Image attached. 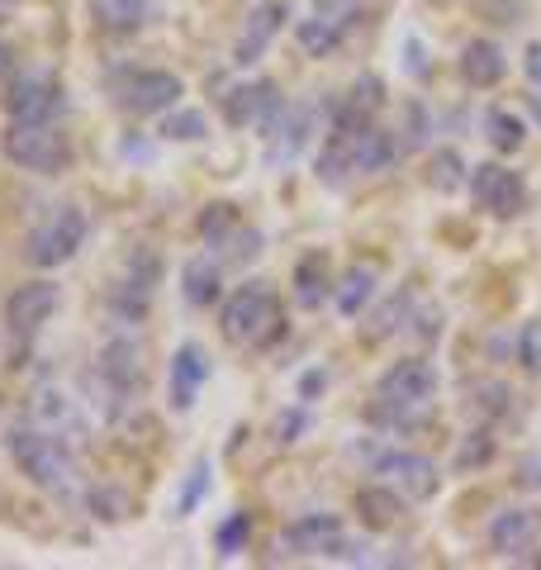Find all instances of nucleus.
Returning <instances> with one entry per match:
<instances>
[{"mask_svg": "<svg viewBox=\"0 0 541 570\" xmlns=\"http://www.w3.org/2000/svg\"><path fill=\"white\" fill-rule=\"evenodd\" d=\"M10 456H14V466L48 494L67 499L71 490H77V461H71V452L52 433H43V428H14Z\"/></svg>", "mask_w": 541, "mask_h": 570, "instance_id": "f257e3e1", "label": "nucleus"}, {"mask_svg": "<svg viewBox=\"0 0 541 570\" xmlns=\"http://www.w3.org/2000/svg\"><path fill=\"white\" fill-rule=\"evenodd\" d=\"M219 328L233 347H266L281 337V305L276 295L266 291L262 281L238 285L228 299H224V314H219Z\"/></svg>", "mask_w": 541, "mask_h": 570, "instance_id": "f03ea898", "label": "nucleus"}, {"mask_svg": "<svg viewBox=\"0 0 541 570\" xmlns=\"http://www.w3.org/2000/svg\"><path fill=\"white\" fill-rule=\"evenodd\" d=\"M6 157L24 171L52 176V171H62L71 163V142H67L62 129H52V119L48 124H20L14 119L10 134H6Z\"/></svg>", "mask_w": 541, "mask_h": 570, "instance_id": "7ed1b4c3", "label": "nucleus"}, {"mask_svg": "<svg viewBox=\"0 0 541 570\" xmlns=\"http://www.w3.org/2000/svg\"><path fill=\"white\" fill-rule=\"evenodd\" d=\"M81 243H86V214H81L77 205H62L48 224H39V228L29 234L24 257H29L33 266H62V262L77 257Z\"/></svg>", "mask_w": 541, "mask_h": 570, "instance_id": "20e7f679", "label": "nucleus"}, {"mask_svg": "<svg viewBox=\"0 0 541 570\" xmlns=\"http://www.w3.org/2000/svg\"><path fill=\"white\" fill-rule=\"evenodd\" d=\"M471 195H475V209L494 214V219H513L528 205V186H522V176L509 171L503 163H480L471 171Z\"/></svg>", "mask_w": 541, "mask_h": 570, "instance_id": "39448f33", "label": "nucleus"}, {"mask_svg": "<svg viewBox=\"0 0 541 570\" xmlns=\"http://www.w3.org/2000/svg\"><path fill=\"white\" fill-rule=\"evenodd\" d=\"M281 110H285V100L276 91V81H247V86H233L224 96V119L233 129H266L270 134V124L281 119Z\"/></svg>", "mask_w": 541, "mask_h": 570, "instance_id": "423d86ee", "label": "nucleus"}, {"mask_svg": "<svg viewBox=\"0 0 541 570\" xmlns=\"http://www.w3.org/2000/svg\"><path fill=\"white\" fill-rule=\"evenodd\" d=\"M281 547L291 557H342L347 542H342V519L337 513H304L299 523L285 528Z\"/></svg>", "mask_w": 541, "mask_h": 570, "instance_id": "0eeeda50", "label": "nucleus"}, {"mask_svg": "<svg viewBox=\"0 0 541 570\" xmlns=\"http://www.w3.org/2000/svg\"><path fill=\"white\" fill-rule=\"evenodd\" d=\"M352 10H356L352 0H323L309 20H299V29H295L299 48L309 52V58H328V52H337L342 33H347V24H352Z\"/></svg>", "mask_w": 541, "mask_h": 570, "instance_id": "6e6552de", "label": "nucleus"}, {"mask_svg": "<svg viewBox=\"0 0 541 570\" xmlns=\"http://www.w3.org/2000/svg\"><path fill=\"white\" fill-rule=\"evenodd\" d=\"M6 110H10V119H20V124H48L52 115L62 110V86L52 77H43V71L20 77L10 86V96H6Z\"/></svg>", "mask_w": 541, "mask_h": 570, "instance_id": "1a4fd4ad", "label": "nucleus"}, {"mask_svg": "<svg viewBox=\"0 0 541 570\" xmlns=\"http://www.w3.org/2000/svg\"><path fill=\"white\" fill-rule=\"evenodd\" d=\"M437 395V366L423 362V356H409V362H394L381 376V400L394 404H432Z\"/></svg>", "mask_w": 541, "mask_h": 570, "instance_id": "9d476101", "label": "nucleus"}, {"mask_svg": "<svg viewBox=\"0 0 541 570\" xmlns=\"http://www.w3.org/2000/svg\"><path fill=\"white\" fill-rule=\"evenodd\" d=\"M58 285L52 281H24L20 291L6 299V324L14 333H39L52 314H58Z\"/></svg>", "mask_w": 541, "mask_h": 570, "instance_id": "9b49d317", "label": "nucleus"}, {"mask_svg": "<svg viewBox=\"0 0 541 570\" xmlns=\"http://www.w3.org/2000/svg\"><path fill=\"white\" fill-rule=\"evenodd\" d=\"M186 96V86L171 71H134L129 86H124V110L134 115H161L171 110V105Z\"/></svg>", "mask_w": 541, "mask_h": 570, "instance_id": "f8f14e48", "label": "nucleus"}, {"mask_svg": "<svg viewBox=\"0 0 541 570\" xmlns=\"http://www.w3.org/2000/svg\"><path fill=\"white\" fill-rule=\"evenodd\" d=\"M537 538H541V513L532 509H503L490 523V547L499 557H522V551L537 547Z\"/></svg>", "mask_w": 541, "mask_h": 570, "instance_id": "ddd939ff", "label": "nucleus"}, {"mask_svg": "<svg viewBox=\"0 0 541 570\" xmlns=\"http://www.w3.org/2000/svg\"><path fill=\"white\" fill-rule=\"evenodd\" d=\"M375 466H381L385 475H394V485H400L409 499H432L437 485H442L437 466H432L427 456H419V452H390V456L375 461Z\"/></svg>", "mask_w": 541, "mask_h": 570, "instance_id": "4468645a", "label": "nucleus"}, {"mask_svg": "<svg viewBox=\"0 0 541 570\" xmlns=\"http://www.w3.org/2000/svg\"><path fill=\"white\" fill-rule=\"evenodd\" d=\"M205 381H209L205 352L195 347V343L176 347V356H171V409H176V414H186V409L195 404V395H200Z\"/></svg>", "mask_w": 541, "mask_h": 570, "instance_id": "2eb2a0df", "label": "nucleus"}, {"mask_svg": "<svg viewBox=\"0 0 541 570\" xmlns=\"http://www.w3.org/2000/svg\"><path fill=\"white\" fill-rule=\"evenodd\" d=\"M309 105H295V110H281V119L270 124V153H266V163L270 167H285V163H295V153L304 148V138H309Z\"/></svg>", "mask_w": 541, "mask_h": 570, "instance_id": "dca6fc26", "label": "nucleus"}, {"mask_svg": "<svg viewBox=\"0 0 541 570\" xmlns=\"http://www.w3.org/2000/svg\"><path fill=\"white\" fill-rule=\"evenodd\" d=\"M285 6H262V10H252V20H247V29L238 33V48H233V62L238 67H252L262 58V52L270 48V39L281 33V24H285Z\"/></svg>", "mask_w": 541, "mask_h": 570, "instance_id": "f3484780", "label": "nucleus"}, {"mask_svg": "<svg viewBox=\"0 0 541 570\" xmlns=\"http://www.w3.org/2000/svg\"><path fill=\"white\" fill-rule=\"evenodd\" d=\"M400 138L385 134V129H375V124H366V129H356L352 134V171H385L400 163Z\"/></svg>", "mask_w": 541, "mask_h": 570, "instance_id": "a211bd4d", "label": "nucleus"}, {"mask_svg": "<svg viewBox=\"0 0 541 570\" xmlns=\"http://www.w3.org/2000/svg\"><path fill=\"white\" fill-rule=\"evenodd\" d=\"M503 71H509V62H503V48L490 43V39H471L461 48V77L480 86V91H490V86L503 81Z\"/></svg>", "mask_w": 541, "mask_h": 570, "instance_id": "6ab92c4d", "label": "nucleus"}, {"mask_svg": "<svg viewBox=\"0 0 541 570\" xmlns=\"http://www.w3.org/2000/svg\"><path fill=\"white\" fill-rule=\"evenodd\" d=\"M400 513H404V499L394 490H385V485H366L356 494V519L366 523L371 532L394 528V523H400Z\"/></svg>", "mask_w": 541, "mask_h": 570, "instance_id": "aec40b11", "label": "nucleus"}, {"mask_svg": "<svg viewBox=\"0 0 541 570\" xmlns=\"http://www.w3.org/2000/svg\"><path fill=\"white\" fill-rule=\"evenodd\" d=\"M90 20L105 33H134L148 20V0H90Z\"/></svg>", "mask_w": 541, "mask_h": 570, "instance_id": "412c9836", "label": "nucleus"}, {"mask_svg": "<svg viewBox=\"0 0 541 570\" xmlns=\"http://www.w3.org/2000/svg\"><path fill=\"white\" fill-rule=\"evenodd\" d=\"M180 285H186V299H190V305L209 309L214 299L224 295L219 262H214V257H190V262H186V272H180Z\"/></svg>", "mask_w": 541, "mask_h": 570, "instance_id": "4be33fe9", "label": "nucleus"}, {"mask_svg": "<svg viewBox=\"0 0 541 570\" xmlns=\"http://www.w3.org/2000/svg\"><path fill=\"white\" fill-rule=\"evenodd\" d=\"M100 376L110 381L119 395H129V390L142 381V362H138V343H110L100 352Z\"/></svg>", "mask_w": 541, "mask_h": 570, "instance_id": "5701e85b", "label": "nucleus"}, {"mask_svg": "<svg viewBox=\"0 0 541 570\" xmlns=\"http://www.w3.org/2000/svg\"><path fill=\"white\" fill-rule=\"evenodd\" d=\"M333 281H328V253H309L299 266H295V299L304 309H318L328 299Z\"/></svg>", "mask_w": 541, "mask_h": 570, "instance_id": "b1692460", "label": "nucleus"}, {"mask_svg": "<svg viewBox=\"0 0 541 570\" xmlns=\"http://www.w3.org/2000/svg\"><path fill=\"white\" fill-rule=\"evenodd\" d=\"M371 295H375V266H366V262H356L352 272L337 281V291H333L337 309L347 314V318H356L361 309H366V305H371Z\"/></svg>", "mask_w": 541, "mask_h": 570, "instance_id": "393cba45", "label": "nucleus"}, {"mask_svg": "<svg viewBox=\"0 0 541 570\" xmlns=\"http://www.w3.org/2000/svg\"><path fill=\"white\" fill-rule=\"evenodd\" d=\"M484 138H490L499 153H518L522 142H528V124H522L513 110H490L484 115Z\"/></svg>", "mask_w": 541, "mask_h": 570, "instance_id": "a878e982", "label": "nucleus"}, {"mask_svg": "<svg viewBox=\"0 0 541 570\" xmlns=\"http://www.w3.org/2000/svg\"><path fill=\"white\" fill-rule=\"evenodd\" d=\"M427 186L442 190V195H456V190L465 186V163H461L456 148H442V153L427 163Z\"/></svg>", "mask_w": 541, "mask_h": 570, "instance_id": "bb28decb", "label": "nucleus"}, {"mask_svg": "<svg viewBox=\"0 0 541 570\" xmlns=\"http://www.w3.org/2000/svg\"><path fill=\"white\" fill-rule=\"evenodd\" d=\"M205 134H209V124L200 110H176V115L161 119V138L167 142H200Z\"/></svg>", "mask_w": 541, "mask_h": 570, "instance_id": "cd10ccee", "label": "nucleus"}, {"mask_svg": "<svg viewBox=\"0 0 541 570\" xmlns=\"http://www.w3.org/2000/svg\"><path fill=\"white\" fill-rule=\"evenodd\" d=\"M233 228H238V214H233V205H209L200 214V238L209 247H224L233 238Z\"/></svg>", "mask_w": 541, "mask_h": 570, "instance_id": "c85d7f7f", "label": "nucleus"}, {"mask_svg": "<svg viewBox=\"0 0 541 570\" xmlns=\"http://www.w3.org/2000/svg\"><path fill=\"white\" fill-rule=\"evenodd\" d=\"M90 509H96V519L119 523V519H129V494L115 485H100V490H90Z\"/></svg>", "mask_w": 541, "mask_h": 570, "instance_id": "c756f323", "label": "nucleus"}, {"mask_svg": "<svg viewBox=\"0 0 541 570\" xmlns=\"http://www.w3.org/2000/svg\"><path fill=\"white\" fill-rule=\"evenodd\" d=\"M347 105L371 119V115H375V110H381V105H385V81H381V77H356V86H352Z\"/></svg>", "mask_w": 541, "mask_h": 570, "instance_id": "7c9ffc66", "label": "nucleus"}, {"mask_svg": "<svg viewBox=\"0 0 541 570\" xmlns=\"http://www.w3.org/2000/svg\"><path fill=\"white\" fill-rule=\"evenodd\" d=\"M518 362L522 371H532V376H541V318H532V324L518 328Z\"/></svg>", "mask_w": 541, "mask_h": 570, "instance_id": "2f4dec72", "label": "nucleus"}, {"mask_svg": "<svg viewBox=\"0 0 541 570\" xmlns=\"http://www.w3.org/2000/svg\"><path fill=\"white\" fill-rule=\"evenodd\" d=\"M404 314H409V291H400V295H394V299H390V305H385L381 314L371 318L366 337H371V343H381V337H390L394 328H400V318H404Z\"/></svg>", "mask_w": 541, "mask_h": 570, "instance_id": "473e14b6", "label": "nucleus"}, {"mask_svg": "<svg viewBox=\"0 0 541 570\" xmlns=\"http://www.w3.org/2000/svg\"><path fill=\"white\" fill-rule=\"evenodd\" d=\"M404 138H400V148L404 153H413V148H423V142H427V110H423V105L419 100H409L404 105Z\"/></svg>", "mask_w": 541, "mask_h": 570, "instance_id": "72a5a7b5", "label": "nucleus"}, {"mask_svg": "<svg viewBox=\"0 0 541 570\" xmlns=\"http://www.w3.org/2000/svg\"><path fill=\"white\" fill-rule=\"evenodd\" d=\"M33 414L62 428V423H71V400L58 395V390H39V400H33Z\"/></svg>", "mask_w": 541, "mask_h": 570, "instance_id": "f704fd0d", "label": "nucleus"}, {"mask_svg": "<svg viewBox=\"0 0 541 570\" xmlns=\"http://www.w3.org/2000/svg\"><path fill=\"white\" fill-rule=\"evenodd\" d=\"M247 532H252V513H233V519L219 528V551H224V557H238L243 542H247Z\"/></svg>", "mask_w": 541, "mask_h": 570, "instance_id": "c9c22d12", "label": "nucleus"}, {"mask_svg": "<svg viewBox=\"0 0 541 570\" xmlns=\"http://www.w3.org/2000/svg\"><path fill=\"white\" fill-rule=\"evenodd\" d=\"M490 456H494V438L490 433H471L465 438V448H461V456H456V466L471 471V466H484Z\"/></svg>", "mask_w": 541, "mask_h": 570, "instance_id": "e433bc0d", "label": "nucleus"}, {"mask_svg": "<svg viewBox=\"0 0 541 570\" xmlns=\"http://www.w3.org/2000/svg\"><path fill=\"white\" fill-rule=\"evenodd\" d=\"M471 400H475V409H484V414H503V409H509V385L484 381L471 390Z\"/></svg>", "mask_w": 541, "mask_h": 570, "instance_id": "4c0bfd02", "label": "nucleus"}, {"mask_svg": "<svg viewBox=\"0 0 541 570\" xmlns=\"http://www.w3.org/2000/svg\"><path fill=\"white\" fill-rule=\"evenodd\" d=\"M480 14L494 24H518L522 20V0H480Z\"/></svg>", "mask_w": 541, "mask_h": 570, "instance_id": "58836bf2", "label": "nucleus"}, {"mask_svg": "<svg viewBox=\"0 0 541 570\" xmlns=\"http://www.w3.org/2000/svg\"><path fill=\"white\" fill-rule=\"evenodd\" d=\"M205 475H209V461H195L190 485H186V499H180V513H190L195 504H200V494H205Z\"/></svg>", "mask_w": 541, "mask_h": 570, "instance_id": "ea45409f", "label": "nucleus"}, {"mask_svg": "<svg viewBox=\"0 0 541 570\" xmlns=\"http://www.w3.org/2000/svg\"><path fill=\"white\" fill-rule=\"evenodd\" d=\"M304 433V409H291V414H281L276 423V442H295Z\"/></svg>", "mask_w": 541, "mask_h": 570, "instance_id": "a19ab883", "label": "nucleus"}, {"mask_svg": "<svg viewBox=\"0 0 541 570\" xmlns=\"http://www.w3.org/2000/svg\"><path fill=\"white\" fill-rule=\"evenodd\" d=\"M522 67H528V77L541 86V43H528V52H522Z\"/></svg>", "mask_w": 541, "mask_h": 570, "instance_id": "79ce46f5", "label": "nucleus"}, {"mask_svg": "<svg viewBox=\"0 0 541 570\" xmlns=\"http://www.w3.org/2000/svg\"><path fill=\"white\" fill-rule=\"evenodd\" d=\"M6 71H10V48L0 43V77H6Z\"/></svg>", "mask_w": 541, "mask_h": 570, "instance_id": "37998d69", "label": "nucleus"}, {"mask_svg": "<svg viewBox=\"0 0 541 570\" xmlns=\"http://www.w3.org/2000/svg\"><path fill=\"white\" fill-rule=\"evenodd\" d=\"M528 100H532V105H537V115H541V96H528Z\"/></svg>", "mask_w": 541, "mask_h": 570, "instance_id": "c03bdc74", "label": "nucleus"}, {"mask_svg": "<svg viewBox=\"0 0 541 570\" xmlns=\"http://www.w3.org/2000/svg\"><path fill=\"white\" fill-rule=\"evenodd\" d=\"M0 6H10V0H0Z\"/></svg>", "mask_w": 541, "mask_h": 570, "instance_id": "a18cd8bd", "label": "nucleus"}]
</instances>
